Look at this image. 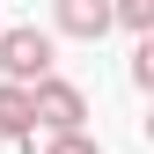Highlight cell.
<instances>
[{"label": "cell", "instance_id": "obj_3", "mask_svg": "<svg viewBox=\"0 0 154 154\" xmlns=\"http://www.w3.org/2000/svg\"><path fill=\"white\" fill-rule=\"evenodd\" d=\"M59 29H66V37H88V44H95V37L110 29V0H59Z\"/></svg>", "mask_w": 154, "mask_h": 154}, {"label": "cell", "instance_id": "obj_7", "mask_svg": "<svg viewBox=\"0 0 154 154\" xmlns=\"http://www.w3.org/2000/svg\"><path fill=\"white\" fill-rule=\"evenodd\" d=\"M44 154H95V147L81 140V132H51V147H44Z\"/></svg>", "mask_w": 154, "mask_h": 154}, {"label": "cell", "instance_id": "obj_1", "mask_svg": "<svg viewBox=\"0 0 154 154\" xmlns=\"http://www.w3.org/2000/svg\"><path fill=\"white\" fill-rule=\"evenodd\" d=\"M0 73L15 88H37L51 73V37L44 29H0Z\"/></svg>", "mask_w": 154, "mask_h": 154}, {"label": "cell", "instance_id": "obj_5", "mask_svg": "<svg viewBox=\"0 0 154 154\" xmlns=\"http://www.w3.org/2000/svg\"><path fill=\"white\" fill-rule=\"evenodd\" d=\"M110 22H125V29H147V22H154V0H110Z\"/></svg>", "mask_w": 154, "mask_h": 154}, {"label": "cell", "instance_id": "obj_6", "mask_svg": "<svg viewBox=\"0 0 154 154\" xmlns=\"http://www.w3.org/2000/svg\"><path fill=\"white\" fill-rule=\"evenodd\" d=\"M132 81H140V88H154V44H140V51H132Z\"/></svg>", "mask_w": 154, "mask_h": 154}, {"label": "cell", "instance_id": "obj_2", "mask_svg": "<svg viewBox=\"0 0 154 154\" xmlns=\"http://www.w3.org/2000/svg\"><path fill=\"white\" fill-rule=\"evenodd\" d=\"M29 118H37V125H51V132H81L88 95L73 88V81H59V73H44V81L29 88Z\"/></svg>", "mask_w": 154, "mask_h": 154}, {"label": "cell", "instance_id": "obj_4", "mask_svg": "<svg viewBox=\"0 0 154 154\" xmlns=\"http://www.w3.org/2000/svg\"><path fill=\"white\" fill-rule=\"evenodd\" d=\"M0 132L8 140H29L37 118H29V88H15V81H0Z\"/></svg>", "mask_w": 154, "mask_h": 154}]
</instances>
